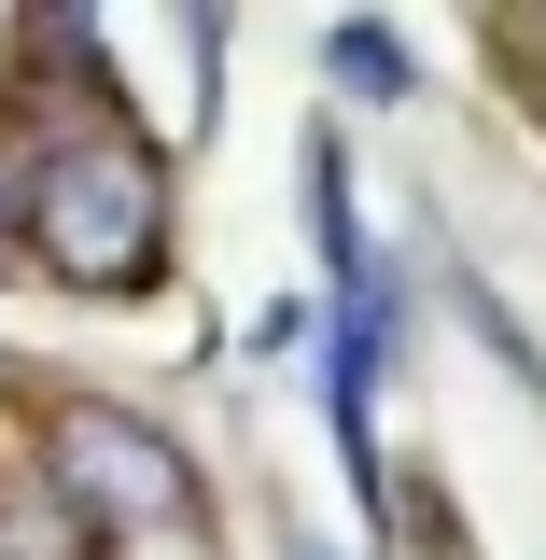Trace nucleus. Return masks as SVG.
<instances>
[{"instance_id":"nucleus-1","label":"nucleus","mask_w":546,"mask_h":560,"mask_svg":"<svg viewBox=\"0 0 546 560\" xmlns=\"http://www.w3.org/2000/svg\"><path fill=\"white\" fill-rule=\"evenodd\" d=\"M28 224H43L57 267H140V238H154V183H140L127 154H70L57 183L28 197Z\"/></svg>"}]
</instances>
